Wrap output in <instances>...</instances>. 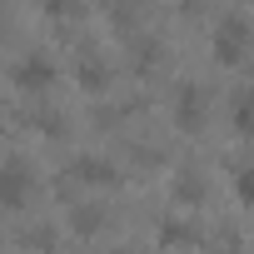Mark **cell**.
I'll list each match as a JSON object with an SVG mask.
<instances>
[{
    "label": "cell",
    "mask_w": 254,
    "mask_h": 254,
    "mask_svg": "<svg viewBox=\"0 0 254 254\" xmlns=\"http://www.w3.org/2000/svg\"><path fill=\"white\" fill-rule=\"evenodd\" d=\"M234 125H239L244 135H254V95H239L234 100Z\"/></svg>",
    "instance_id": "cell-5"
},
{
    "label": "cell",
    "mask_w": 254,
    "mask_h": 254,
    "mask_svg": "<svg viewBox=\"0 0 254 254\" xmlns=\"http://www.w3.org/2000/svg\"><path fill=\"white\" fill-rule=\"evenodd\" d=\"M244 40H249V20L229 10V15L219 20V30H214V55H219V60H239V55H244Z\"/></svg>",
    "instance_id": "cell-1"
},
{
    "label": "cell",
    "mask_w": 254,
    "mask_h": 254,
    "mask_svg": "<svg viewBox=\"0 0 254 254\" xmlns=\"http://www.w3.org/2000/svg\"><path fill=\"white\" fill-rule=\"evenodd\" d=\"M45 80H55V65H50V55L30 50V55H20V60H15V85H45Z\"/></svg>",
    "instance_id": "cell-3"
},
{
    "label": "cell",
    "mask_w": 254,
    "mask_h": 254,
    "mask_svg": "<svg viewBox=\"0 0 254 254\" xmlns=\"http://www.w3.org/2000/svg\"><path fill=\"white\" fill-rule=\"evenodd\" d=\"M239 194H244V204H254V170L239 175Z\"/></svg>",
    "instance_id": "cell-6"
},
{
    "label": "cell",
    "mask_w": 254,
    "mask_h": 254,
    "mask_svg": "<svg viewBox=\"0 0 254 254\" xmlns=\"http://www.w3.org/2000/svg\"><path fill=\"white\" fill-rule=\"evenodd\" d=\"M175 110H180V125H199V90L185 85V90L175 95Z\"/></svg>",
    "instance_id": "cell-4"
},
{
    "label": "cell",
    "mask_w": 254,
    "mask_h": 254,
    "mask_svg": "<svg viewBox=\"0 0 254 254\" xmlns=\"http://www.w3.org/2000/svg\"><path fill=\"white\" fill-rule=\"evenodd\" d=\"M25 190H30V170L20 160H5L0 165V204H25Z\"/></svg>",
    "instance_id": "cell-2"
}]
</instances>
